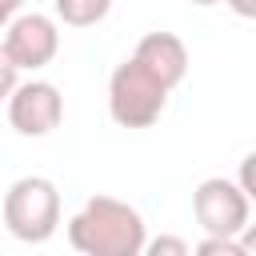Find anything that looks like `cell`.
<instances>
[{
    "mask_svg": "<svg viewBox=\"0 0 256 256\" xmlns=\"http://www.w3.org/2000/svg\"><path fill=\"white\" fill-rule=\"evenodd\" d=\"M56 52H60V28L52 16L20 12L16 20H8L4 40H0V60L16 64L20 72H36V68L52 64Z\"/></svg>",
    "mask_w": 256,
    "mask_h": 256,
    "instance_id": "obj_5",
    "label": "cell"
},
{
    "mask_svg": "<svg viewBox=\"0 0 256 256\" xmlns=\"http://www.w3.org/2000/svg\"><path fill=\"white\" fill-rule=\"evenodd\" d=\"M236 184H240L244 196L256 204V152H248V156L240 160V168H236Z\"/></svg>",
    "mask_w": 256,
    "mask_h": 256,
    "instance_id": "obj_11",
    "label": "cell"
},
{
    "mask_svg": "<svg viewBox=\"0 0 256 256\" xmlns=\"http://www.w3.org/2000/svg\"><path fill=\"white\" fill-rule=\"evenodd\" d=\"M16 64H8V60H0V84H4V96H12L16 88H20V80H16Z\"/></svg>",
    "mask_w": 256,
    "mask_h": 256,
    "instance_id": "obj_12",
    "label": "cell"
},
{
    "mask_svg": "<svg viewBox=\"0 0 256 256\" xmlns=\"http://www.w3.org/2000/svg\"><path fill=\"white\" fill-rule=\"evenodd\" d=\"M68 244L80 256H144L148 224L128 200L92 196L68 220Z\"/></svg>",
    "mask_w": 256,
    "mask_h": 256,
    "instance_id": "obj_1",
    "label": "cell"
},
{
    "mask_svg": "<svg viewBox=\"0 0 256 256\" xmlns=\"http://www.w3.org/2000/svg\"><path fill=\"white\" fill-rule=\"evenodd\" d=\"M192 4H200V8H208V4H220V0H192Z\"/></svg>",
    "mask_w": 256,
    "mask_h": 256,
    "instance_id": "obj_16",
    "label": "cell"
},
{
    "mask_svg": "<svg viewBox=\"0 0 256 256\" xmlns=\"http://www.w3.org/2000/svg\"><path fill=\"white\" fill-rule=\"evenodd\" d=\"M20 8H24V0H0V12H4V20H16V16H20Z\"/></svg>",
    "mask_w": 256,
    "mask_h": 256,
    "instance_id": "obj_14",
    "label": "cell"
},
{
    "mask_svg": "<svg viewBox=\"0 0 256 256\" xmlns=\"http://www.w3.org/2000/svg\"><path fill=\"white\" fill-rule=\"evenodd\" d=\"M192 256H248L244 252V244L240 240H220V236H204L200 244H196V252Z\"/></svg>",
    "mask_w": 256,
    "mask_h": 256,
    "instance_id": "obj_9",
    "label": "cell"
},
{
    "mask_svg": "<svg viewBox=\"0 0 256 256\" xmlns=\"http://www.w3.org/2000/svg\"><path fill=\"white\" fill-rule=\"evenodd\" d=\"M4 228L20 244H44L60 228V192L48 176H20L4 192Z\"/></svg>",
    "mask_w": 256,
    "mask_h": 256,
    "instance_id": "obj_2",
    "label": "cell"
},
{
    "mask_svg": "<svg viewBox=\"0 0 256 256\" xmlns=\"http://www.w3.org/2000/svg\"><path fill=\"white\" fill-rule=\"evenodd\" d=\"M144 256H192V248H188V244H184L180 236L164 232V236H152V240H148Z\"/></svg>",
    "mask_w": 256,
    "mask_h": 256,
    "instance_id": "obj_10",
    "label": "cell"
},
{
    "mask_svg": "<svg viewBox=\"0 0 256 256\" xmlns=\"http://www.w3.org/2000/svg\"><path fill=\"white\" fill-rule=\"evenodd\" d=\"M168 104V88L144 72L132 56L120 60L108 76V116L120 128H152Z\"/></svg>",
    "mask_w": 256,
    "mask_h": 256,
    "instance_id": "obj_3",
    "label": "cell"
},
{
    "mask_svg": "<svg viewBox=\"0 0 256 256\" xmlns=\"http://www.w3.org/2000/svg\"><path fill=\"white\" fill-rule=\"evenodd\" d=\"M240 244H244V252H248V256H256V224H248V228H244Z\"/></svg>",
    "mask_w": 256,
    "mask_h": 256,
    "instance_id": "obj_15",
    "label": "cell"
},
{
    "mask_svg": "<svg viewBox=\"0 0 256 256\" xmlns=\"http://www.w3.org/2000/svg\"><path fill=\"white\" fill-rule=\"evenodd\" d=\"M236 16H244V20H256V0H224Z\"/></svg>",
    "mask_w": 256,
    "mask_h": 256,
    "instance_id": "obj_13",
    "label": "cell"
},
{
    "mask_svg": "<svg viewBox=\"0 0 256 256\" xmlns=\"http://www.w3.org/2000/svg\"><path fill=\"white\" fill-rule=\"evenodd\" d=\"M132 60L144 72H152L168 92L188 76V48H184V40L176 32H148V36H140Z\"/></svg>",
    "mask_w": 256,
    "mask_h": 256,
    "instance_id": "obj_7",
    "label": "cell"
},
{
    "mask_svg": "<svg viewBox=\"0 0 256 256\" xmlns=\"http://www.w3.org/2000/svg\"><path fill=\"white\" fill-rule=\"evenodd\" d=\"M248 208H252V200L244 196V188L236 180H224V176H208L192 192V212H196V224L204 228V236L240 240L244 228L252 224Z\"/></svg>",
    "mask_w": 256,
    "mask_h": 256,
    "instance_id": "obj_4",
    "label": "cell"
},
{
    "mask_svg": "<svg viewBox=\"0 0 256 256\" xmlns=\"http://www.w3.org/2000/svg\"><path fill=\"white\" fill-rule=\"evenodd\" d=\"M64 120V96L48 80H24L8 96V124L20 136H48Z\"/></svg>",
    "mask_w": 256,
    "mask_h": 256,
    "instance_id": "obj_6",
    "label": "cell"
},
{
    "mask_svg": "<svg viewBox=\"0 0 256 256\" xmlns=\"http://www.w3.org/2000/svg\"><path fill=\"white\" fill-rule=\"evenodd\" d=\"M52 8L68 28H92L112 12V0H52Z\"/></svg>",
    "mask_w": 256,
    "mask_h": 256,
    "instance_id": "obj_8",
    "label": "cell"
}]
</instances>
